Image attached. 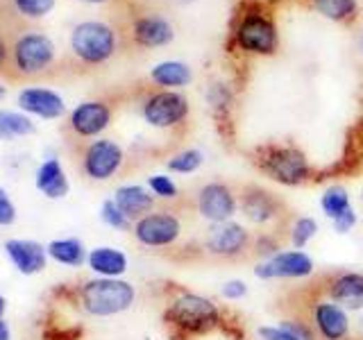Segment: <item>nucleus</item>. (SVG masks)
I'll list each match as a JSON object with an SVG mask.
<instances>
[{
  "mask_svg": "<svg viewBox=\"0 0 363 340\" xmlns=\"http://www.w3.org/2000/svg\"><path fill=\"white\" fill-rule=\"evenodd\" d=\"M225 322V313L211 298H204L200 293L182 290L166 302L164 324L173 338H198L211 334L213 329H220Z\"/></svg>",
  "mask_w": 363,
  "mask_h": 340,
  "instance_id": "nucleus-1",
  "label": "nucleus"
},
{
  "mask_svg": "<svg viewBox=\"0 0 363 340\" xmlns=\"http://www.w3.org/2000/svg\"><path fill=\"white\" fill-rule=\"evenodd\" d=\"M75 302L91 317H113L134 306L136 286L123 277H94L75 288Z\"/></svg>",
  "mask_w": 363,
  "mask_h": 340,
  "instance_id": "nucleus-2",
  "label": "nucleus"
},
{
  "mask_svg": "<svg viewBox=\"0 0 363 340\" xmlns=\"http://www.w3.org/2000/svg\"><path fill=\"white\" fill-rule=\"evenodd\" d=\"M257 166L281 186H302L311 179V164L293 145H266L257 150Z\"/></svg>",
  "mask_w": 363,
  "mask_h": 340,
  "instance_id": "nucleus-3",
  "label": "nucleus"
},
{
  "mask_svg": "<svg viewBox=\"0 0 363 340\" xmlns=\"http://www.w3.org/2000/svg\"><path fill=\"white\" fill-rule=\"evenodd\" d=\"M184 222L170 209H155L132 225L134 241L147 249H168L179 243Z\"/></svg>",
  "mask_w": 363,
  "mask_h": 340,
  "instance_id": "nucleus-4",
  "label": "nucleus"
},
{
  "mask_svg": "<svg viewBox=\"0 0 363 340\" xmlns=\"http://www.w3.org/2000/svg\"><path fill=\"white\" fill-rule=\"evenodd\" d=\"M252 241L255 236L247 230V225L238 220H227L220 225H209L202 241V249L213 259L234 261L252 252Z\"/></svg>",
  "mask_w": 363,
  "mask_h": 340,
  "instance_id": "nucleus-5",
  "label": "nucleus"
},
{
  "mask_svg": "<svg viewBox=\"0 0 363 340\" xmlns=\"http://www.w3.org/2000/svg\"><path fill=\"white\" fill-rule=\"evenodd\" d=\"M71 48L86 64H102L116 50V32L107 23L84 21L71 32Z\"/></svg>",
  "mask_w": 363,
  "mask_h": 340,
  "instance_id": "nucleus-6",
  "label": "nucleus"
},
{
  "mask_svg": "<svg viewBox=\"0 0 363 340\" xmlns=\"http://www.w3.org/2000/svg\"><path fill=\"white\" fill-rule=\"evenodd\" d=\"M255 277L259 281H275V279H289V281H302L309 279L315 272V261L304 249H279L277 254L268 259H259L255 266Z\"/></svg>",
  "mask_w": 363,
  "mask_h": 340,
  "instance_id": "nucleus-7",
  "label": "nucleus"
},
{
  "mask_svg": "<svg viewBox=\"0 0 363 340\" xmlns=\"http://www.w3.org/2000/svg\"><path fill=\"white\" fill-rule=\"evenodd\" d=\"M238 48L252 55H272L279 45V34L275 23L264 11L250 9L241 16L234 32Z\"/></svg>",
  "mask_w": 363,
  "mask_h": 340,
  "instance_id": "nucleus-8",
  "label": "nucleus"
},
{
  "mask_svg": "<svg viewBox=\"0 0 363 340\" xmlns=\"http://www.w3.org/2000/svg\"><path fill=\"white\" fill-rule=\"evenodd\" d=\"M196 211L207 225L234 220L238 213V193L227 181H207L196 193Z\"/></svg>",
  "mask_w": 363,
  "mask_h": 340,
  "instance_id": "nucleus-9",
  "label": "nucleus"
},
{
  "mask_svg": "<svg viewBox=\"0 0 363 340\" xmlns=\"http://www.w3.org/2000/svg\"><path fill=\"white\" fill-rule=\"evenodd\" d=\"M189 111H191L189 98L182 96L179 91H170V89L147 96L141 107L143 120L157 130L177 128V125H182L189 118Z\"/></svg>",
  "mask_w": 363,
  "mask_h": 340,
  "instance_id": "nucleus-10",
  "label": "nucleus"
},
{
  "mask_svg": "<svg viewBox=\"0 0 363 340\" xmlns=\"http://www.w3.org/2000/svg\"><path fill=\"white\" fill-rule=\"evenodd\" d=\"M352 313L345 311L343 306L332 302L329 298L315 300L309 309V322L313 327V332L318 340H350L352 329Z\"/></svg>",
  "mask_w": 363,
  "mask_h": 340,
  "instance_id": "nucleus-11",
  "label": "nucleus"
},
{
  "mask_svg": "<svg viewBox=\"0 0 363 340\" xmlns=\"http://www.w3.org/2000/svg\"><path fill=\"white\" fill-rule=\"evenodd\" d=\"M238 211H241L247 225L266 230V227L275 225L281 218L284 207L275 193L250 184L238 193Z\"/></svg>",
  "mask_w": 363,
  "mask_h": 340,
  "instance_id": "nucleus-12",
  "label": "nucleus"
},
{
  "mask_svg": "<svg viewBox=\"0 0 363 340\" xmlns=\"http://www.w3.org/2000/svg\"><path fill=\"white\" fill-rule=\"evenodd\" d=\"M125 164L123 147L111 139H98L89 143L82 152V173L91 181H107L118 175Z\"/></svg>",
  "mask_w": 363,
  "mask_h": 340,
  "instance_id": "nucleus-13",
  "label": "nucleus"
},
{
  "mask_svg": "<svg viewBox=\"0 0 363 340\" xmlns=\"http://www.w3.org/2000/svg\"><path fill=\"white\" fill-rule=\"evenodd\" d=\"M55 60V43L41 32H28L14 43V66L23 75L43 73Z\"/></svg>",
  "mask_w": 363,
  "mask_h": 340,
  "instance_id": "nucleus-14",
  "label": "nucleus"
},
{
  "mask_svg": "<svg viewBox=\"0 0 363 340\" xmlns=\"http://www.w3.org/2000/svg\"><path fill=\"white\" fill-rule=\"evenodd\" d=\"M111 125V107L102 100H86L68 116L71 128L79 139H96Z\"/></svg>",
  "mask_w": 363,
  "mask_h": 340,
  "instance_id": "nucleus-15",
  "label": "nucleus"
},
{
  "mask_svg": "<svg viewBox=\"0 0 363 340\" xmlns=\"http://www.w3.org/2000/svg\"><path fill=\"white\" fill-rule=\"evenodd\" d=\"M5 254L11 261V266L26 277L43 272L50 259L48 247L37 241H28V238H9V241H5Z\"/></svg>",
  "mask_w": 363,
  "mask_h": 340,
  "instance_id": "nucleus-16",
  "label": "nucleus"
},
{
  "mask_svg": "<svg viewBox=\"0 0 363 340\" xmlns=\"http://www.w3.org/2000/svg\"><path fill=\"white\" fill-rule=\"evenodd\" d=\"M327 298L340 304L350 313L363 311V272H338L327 283Z\"/></svg>",
  "mask_w": 363,
  "mask_h": 340,
  "instance_id": "nucleus-17",
  "label": "nucleus"
},
{
  "mask_svg": "<svg viewBox=\"0 0 363 340\" xmlns=\"http://www.w3.org/2000/svg\"><path fill=\"white\" fill-rule=\"evenodd\" d=\"M18 107L23 111L32 113V116H39V118H45V120L62 118L66 113L64 98L60 94H55V91L41 89V86L23 89L18 94Z\"/></svg>",
  "mask_w": 363,
  "mask_h": 340,
  "instance_id": "nucleus-18",
  "label": "nucleus"
},
{
  "mask_svg": "<svg viewBox=\"0 0 363 340\" xmlns=\"http://www.w3.org/2000/svg\"><path fill=\"white\" fill-rule=\"evenodd\" d=\"M86 268L94 272L96 277H109V279H121L125 272L130 270V259L128 254L118 247L111 245H100L91 247L86 256Z\"/></svg>",
  "mask_w": 363,
  "mask_h": 340,
  "instance_id": "nucleus-19",
  "label": "nucleus"
},
{
  "mask_svg": "<svg viewBox=\"0 0 363 340\" xmlns=\"http://www.w3.org/2000/svg\"><path fill=\"white\" fill-rule=\"evenodd\" d=\"M113 202L118 204L121 211L128 215L132 222H136L143 215H147L150 211H155L157 198L150 193L147 186L141 184H123L113 191Z\"/></svg>",
  "mask_w": 363,
  "mask_h": 340,
  "instance_id": "nucleus-20",
  "label": "nucleus"
},
{
  "mask_svg": "<svg viewBox=\"0 0 363 340\" xmlns=\"http://www.w3.org/2000/svg\"><path fill=\"white\" fill-rule=\"evenodd\" d=\"M37 188L50 200H62V198L68 196L71 184H68L66 170H64L60 159L50 157L39 166V170H37Z\"/></svg>",
  "mask_w": 363,
  "mask_h": 340,
  "instance_id": "nucleus-21",
  "label": "nucleus"
},
{
  "mask_svg": "<svg viewBox=\"0 0 363 340\" xmlns=\"http://www.w3.org/2000/svg\"><path fill=\"white\" fill-rule=\"evenodd\" d=\"M134 41L145 48H157V45H166L173 41V26L162 16H141L134 23Z\"/></svg>",
  "mask_w": 363,
  "mask_h": 340,
  "instance_id": "nucleus-22",
  "label": "nucleus"
},
{
  "mask_svg": "<svg viewBox=\"0 0 363 340\" xmlns=\"http://www.w3.org/2000/svg\"><path fill=\"white\" fill-rule=\"evenodd\" d=\"M45 247H48V256L60 266L79 268L86 264L89 249L79 238H57V241H50Z\"/></svg>",
  "mask_w": 363,
  "mask_h": 340,
  "instance_id": "nucleus-23",
  "label": "nucleus"
},
{
  "mask_svg": "<svg viewBox=\"0 0 363 340\" xmlns=\"http://www.w3.org/2000/svg\"><path fill=\"white\" fill-rule=\"evenodd\" d=\"M150 79L155 84L173 91L179 86H186L193 79V73L184 62H162L150 71Z\"/></svg>",
  "mask_w": 363,
  "mask_h": 340,
  "instance_id": "nucleus-24",
  "label": "nucleus"
},
{
  "mask_svg": "<svg viewBox=\"0 0 363 340\" xmlns=\"http://www.w3.org/2000/svg\"><path fill=\"white\" fill-rule=\"evenodd\" d=\"M347 209H352V198H350V191L340 184H332L323 191L320 196V211L327 215L329 220L338 218L340 213H345Z\"/></svg>",
  "mask_w": 363,
  "mask_h": 340,
  "instance_id": "nucleus-25",
  "label": "nucleus"
},
{
  "mask_svg": "<svg viewBox=\"0 0 363 340\" xmlns=\"http://www.w3.org/2000/svg\"><path fill=\"white\" fill-rule=\"evenodd\" d=\"M318 232H320V225H318L313 215H298L289 227V243L295 249H306L318 236Z\"/></svg>",
  "mask_w": 363,
  "mask_h": 340,
  "instance_id": "nucleus-26",
  "label": "nucleus"
},
{
  "mask_svg": "<svg viewBox=\"0 0 363 340\" xmlns=\"http://www.w3.org/2000/svg\"><path fill=\"white\" fill-rule=\"evenodd\" d=\"M34 130L32 118L18 111H0V141L16 139V136H28Z\"/></svg>",
  "mask_w": 363,
  "mask_h": 340,
  "instance_id": "nucleus-27",
  "label": "nucleus"
},
{
  "mask_svg": "<svg viewBox=\"0 0 363 340\" xmlns=\"http://www.w3.org/2000/svg\"><path fill=\"white\" fill-rule=\"evenodd\" d=\"M204 164V154L198 147H186V150H182L177 154H173L166 162V168L168 173H175V175H191L200 170Z\"/></svg>",
  "mask_w": 363,
  "mask_h": 340,
  "instance_id": "nucleus-28",
  "label": "nucleus"
},
{
  "mask_svg": "<svg viewBox=\"0 0 363 340\" xmlns=\"http://www.w3.org/2000/svg\"><path fill=\"white\" fill-rule=\"evenodd\" d=\"M315 11L332 21H347L354 16L357 0H309Z\"/></svg>",
  "mask_w": 363,
  "mask_h": 340,
  "instance_id": "nucleus-29",
  "label": "nucleus"
},
{
  "mask_svg": "<svg viewBox=\"0 0 363 340\" xmlns=\"http://www.w3.org/2000/svg\"><path fill=\"white\" fill-rule=\"evenodd\" d=\"M145 186L150 188V193L157 200H164V202H175L179 198V186L175 184V179L170 175L164 173H157L150 175L145 181Z\"/></svg>",
  "mask_w": 363,
  "mask_h": 340,
  "instance_id": "nucleus-30",
  "label": "nucleus"
},
{
  "mask_svg": "<svg viewBox=\"0 0 363 340\" xmlns=\"http://www.w3.org/2000/svg\"><path fill=\"white\" fill-rule=\"evenodd\" d=\"M100 220L105 222L107 227H111V230L116 232H130L132 230V220L121 211V207L116 202H113V198L105 200L100 204Z\"/></svg>",
  "mask_w": 363,
  "mask_h": 340,
  "instance_id": "nucleus-31",
  "label": "nucleus"
},
{
  "mask_svg": "<svg viewBox=\"0 0 363 340\" xmlns=\"http://www.w3.org/2000/svg\"><path fill=\"white\" fill-rule=\"evenodd\" d=\"M55 3H57V0H14L16 9L21 11L23 16H30V18L45 16L55 7Z\"/></svg>",
  "mask_w": 363,
  "mask_h": 340,
  "instance_id": "nucleus-32",
  "label": "nucleus"
},
{
  "mask_svg": "<svg viewBox=\"0 0 363 340\" xmlns=\"http://www.w3.org/2000/svg\"><path fill=\"white\" fill-rule=\"evenodd\" d=\"M247 293H250V286L245 279H227L220 286V298L225 302H241L247 298Z\"/></svg>",
  "mask_w": 363,
  "mask_h": 340,
  "instance_id": "nucleus-33",
  "label": "nucleus"
},
{
  "mask_svg": "<svg viewBox=\"0 0 363 340\" xmlns=\"http://www.w3.org/2000/svg\"><path fill=\"white\" fill-rule=\"evenodd\" d=\"M252 252L259 254V259H268V256L279 252V241L272 234L261 232L259 236H255V241H252Z\"/></svg>",
  "mask_w": 363,
  "mask_h": 340,
  "instance_id": "nucleus-34",
  "label": "nucleus"
},
{
  "mask_svg": "<svg viewBox=\"0 0 363 340\" xmlns=\"http://www.w3.org/2000/svg\"><path fill=\"white\" fill-rule=\"evenodd\" d=\"M259 340H300L298 336H293L289 329H284L279 322L277 324H261L257 329Z\"/></svg>",
  "mask_w": 363,
  "mask_h": 340,
  "instance_id": "nucleus-35",
  "label": "nucleus"
},
{
  "mask_svg": "<svg viewBox=\"0 0 363 340\" xmlns=\"http://www.w3.org/2000/svg\"><path fill=\"white\" fill-rule=\"evenodd\" d=\"M357 225H359V213H357V209H354V207L347 209L345 213H340L338 218H334V220H332L334 232H336V234H340V236L350 234L352 230H354Z\"/></svg>",
  "mask_w": 363,
  "mask_h": 340,
  "instance_id": "nucleus-36",
  "label": "nucleus"
},
{
  "mask_svg": "<svg viewBox=\"0 0 363 340\" xmlns=\"http://www.w3.org/2000/svg\"><path fill=\"white\" fill-rule=\"evenodd\" d=\"M16 222V207L11 202L9 193L0 186V227H9Z\"/></svg>",
  "mask_w": 363,
  "mask_h": 340,
  "instance_id": "nucleus-37",
  "label": "nucleus"
},
{
  "mask_svg": "<svg viewBox=\"0 0 363 340\" xmlns=\"http://www.w3.org/2000/svg\"><path fill=\"white\" fill-rule=\"evenodd\" d=\"M0 340H11V332L5 322V317H0Z\"/></svg>",
  "mask_w": 363,
  "mask_h": 340,
  "instance_id": "nucleus-38",
  "label": "nucleus"
},
{
  "mask_svg": "<svg viewBox=\"0 0 363 340\" xmlns=\"http://www.w3.org/2000/svg\"><path fill=\"white\" fill-rule=\"evenodd\" d=\"M5 60H7V45H5V41H3V39H0V71H3Z\"/></svg>",
  "mask_w": 363,
  "mask_h": 340,
  "instance_id": "nucleus-39",
  "label": "nucleus"
},
{
  "mask_svg": "<svg viewBox=\"0 0 363 340\" xmlns=\"http://www.w3.org/2000/svg\"><path fill=\"white\" fill-rule=\"evenodd\" d=\"M5 311H7V300H5V295L0 293V317L5 315Z\"/></svg>",
  "mask_w": 363,
  "mask_h": 340,
  "instance_id": "nucleus-40",
  "label": "nucleus"
},
{
  "mask_svg": "<svg viewBox=\"0 0 363 340\" xmlns=\"http://www.w3.org/2000/svg\"><path fill=\"white\" fill-rule=\"evenodd\" d=\"M5 94H7V89H5L3 84H0V100H3V98H5Z\"/></svg>",
  "mask_w": 363,
  "mask_h": 340,
  "instance_id": "nucleus-41",
  "label": "nucleus"
},
{
  "mask_svg": "<svg viewBox=\"0 0 363 340\" xmlns=\"http://www.w3.org/2000/svg\"><path fill=\"white\" fill-rule=\"evenodd\" d=\"M82 3H105V0H82Z\"/></svg>",
  "mask_w": 363,
  "mask_h": 340,
  "instance_id": "nucleus-42",
  "label": "nucleus"
},
{
  "mask_svg": "<svg viewBox=\"0 0 363 340\" xmlns=\"http://www.w3.org/2000/svg\"><path fill=\"white\" fill-rule=\"evenodd\" d=\"M361 52H363V34H361Z\"/></svg>",
  "mask_w": 363,
  "mask_h": 340,
  "instance_id": "nucleus-43",
  "label": "nucleus"
}]
</instances>
